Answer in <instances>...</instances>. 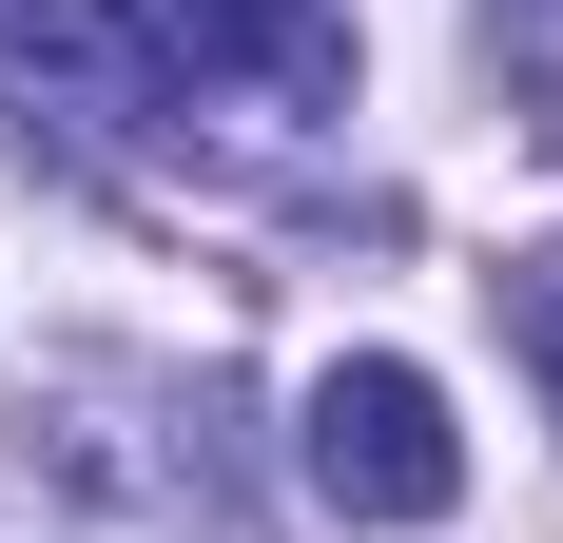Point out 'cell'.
<instances>
[{
  "mask_svg": "<svg viewBox=\"0 0 563 543\" xmlns=\"http://www.w3.org/2000/svg\"><path fill=\"white\" fill-rule=\"evenodd\" d=\"M311 486H331L350 524H448V505H466V428H448V388L389 369V350L311 369Z\"/></svg>",
  "mask_w": 563,
  "mask_h": 543,
  "instance_id": "obj_1",
  "label": "cell"
},
{
  "mask_svg": "<svg viewBox=\"0 0 563 543\" xmlns=\"http://www.w3.org/2000/svg\"><path fill=\"white\" fill-rule=\"evenodd\" d=\"M506 330H525V369H544V408H563V253L506 272Z\"/></svg>",
  "mask_w": 563,
  "mask_h": 543,
  "instance_id": "obj_3",
  "label": "cell"
},
{
  "mask_svg": "<svg viewBox=\"0 0 563 543\" xmlns=\"http://www.w3.org/2000/svg\"><path fill=\"white\" fill-rule=\"evenodd\" d=\"M156 78H273V98H331L350 78V0H117Z\"/></svg>",
  "mask_w": 563,
  "mask_h": 543,
  "instance_id": "obj_2",
  "label": "cell"
}]
</instances>
